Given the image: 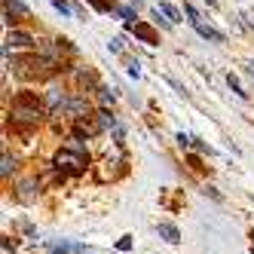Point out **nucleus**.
I'll list each match as a JSON object with an SVG mask.
<instances>
[{
    "mask_svg": "<svg viewBox=\"0 0 254 254\" xmlns=\"http://www.w3.org/2000/svg\"><path fill=\"white\" fill-rule=\"evenodd\" d=\"M46 111H49V107L37 95H34V92H19V95H15V101H12V107H9V120L19 123V126H25V129H34V126L46 117Z\"/></svg>",
    "mask_w": 254,
    "mask_h": 254,
    "instance_id": "nucleus-1",
    "label": "nucleus"
},
{
    "mask_svg": "<svg viewBox=\"0 0 254 254\" xmlns=\"http://www.w3.org/2000/svg\"><path fill=\"white\" fill-rule=\"evenodd\" d=\"M86 166H89L86 144H83V138H77V135H74V138H70L64 147L56 153V169H59V172L64 169V172H74V175H77V172H83Z\"/></svg>",
    "mask_w": 254,
    "mask_h": 254,
    "instance_id": "nucleus-2",
    "label": "nucleus"
},
{
    "mask_svg": "<svg viewBox=\"0 0 254 254\" xmlns=\"http://www.w3.org/2000/svg\"><path fill=\"white\" fill-rule=\"evenodd\" d=\"M89 114H92V104H89L83 95H70V98H67L64 117H70V120H86Z\"/></svg>",
    "mask_w": 254,
    "mask_h": 254,
    "instance_id": "nucleus-3",
    "label": "nucleus"
},
{
    "mask_svg": "<svg viewBox=\"0 0 254 254\" xmlns=\"http://www.w3.org/2000/svg\"><path fill=\"white\" fill-rule=\"evenodd\" d=\"M126 31H132L135 37H138L141 43H147V46H156V43H159V34H156L147 22H126Z\"/></svg>",
    "mask_w": 254,
    "mask_h": 254,
    "instance_id": "nucleus-4",
    "label": "nucleus"
},
{
    "mask_svg": "<svg viewBox=\"0 0 254 254\" xmlns=\"http://www.w3.org/2000/svg\"><path fill=\"white\" fill-rule=\"evenodd\" d=\"M31 9L22 3V0H3V22L6 25H15L19 19H28Z\"/></svg>",
    "mask_w": 254,
    "mask_h": 254,
    "instance_id": "nucleus-5",
    "label": "nucleus"
},
{
    "mask_svg": "<svg viewBox=\"0 0 254 254\" xmlns=\"http://www.w3.org/2000/svg\"><path fill=\"white\" fill-rule=\"evenodd\" d=\"M67 98L70 95H64V89H59V86H49L46 89V107H49V114H64V107H67Z\"/></svg>",
    "mask_w": 254,
    "mask_h": 254,
    "instance_id": "nucleus-6",
    "label": "nucleus"
},
{
    "mask_svg": "<svg viewBox=\"0 0 254 254\" xmlns=\"http://www.w3.org/2000/svg\"><path fill=\"white\" fill-rule=\"evenodd\" d=\"M77 126H74V135L77 138H95V135H101L104 132V126L98 123V120H92V117H86V120H74Z\"/></svg>",
    "mask_w": 254,
    "mask_h": 254,
    "instance_id": "nucleus-7",
    "label": "nucleus"
},
{
    "mask_svg": "<svg viewBox=\"0 0 254 254\" xmlns=\"http://www.w3.org/2000/svg\"><path fill=\"white\" fill-rule=\"evenodd\" d=\"M6 46H12V49H34V46H37V40H34L28 31L12 28V31L6 34Z\"/></svg>",
    "mask_w": 254,
    "mask_h": 254,
    "instance_id": "nucleus-8",
    "label": "nucleus"
},
{
    "mask_svg": "<svg viewBox=\"0 0 254 254\" xmlns=\"http://www.w3.org/2000/svg\"><path fill=\"white\" fill-rule=\"evenodd\" d=\"M40 193V181L37 178H28V181H19V199L22 202H34Z\"/></svg>",
    "mask_w": 254,
    "mask_h": 254,
    "instance_id": "nucleus-9",
    "label": "nucleus"
},
{
    "mask_svg": "<svg viewBox=\"0 0 254 254\" xmlns=\"http://www.w3.org/2000/svg\"><path fill=\"white\" fill-rule=\"evenodd\" d=\"M156 233H159V239H166L169 245H178L181 242V230L175 224H169V221H159L156 224Z\"/></svg>",
    "mask_w": 254,
    "mask_h": 254,
    "instance_id": "nucleus-10",
    "label": "nucleus"
},
{
    "mask_svg": "<svg viewBox=\"0 0 254 254\" xmlns=\"http://www.w3.org/2000/svg\"><path fill=\"white\" fill-rule=\"evenodd\" d=\"M196 34H199V37H205V40H211V43H227V37H224L221 31H214L211 25H202V22L196 25Z\"/></svg>",
    "mask_w": 254,
    "mask_h": 254,
    "instance_id": "nucleus-11",
    "label": "nucleus"
},
{
    "mask_svg": "<svg viewBox=\"0 0 254 254\" xmlns=\"http://www.w3.org/2000/svg\"><path fill=\"white\" fill-rule=\"evenodd\" d=\"M77 80H80V86H89V89H98L101 86L98 77L92 74V67H77Z\"/></svg>",
    "mask_w": 254,
    "mask_h": 254,
    "instance_id": "nucleus-12",
    "label": "nucleus"
},
{
    "mask_svg": "<svg viewBox=\"0 0 254 254\" xmlns=\"http://www.w3.org/2000/svg\"><path fill=\"white\" fill-rule=\"evenodd\" d=\"M95 120L104 126V129H117V126H120V123H117V117H114L111 111H107V107H101V111L95 114Z\"/></svg>",
    "mask_w": 254,
    "mask_h": 254,
    "instance_id": "nucleus-13",
    "label": "nucleus"
},
{
    "mask_svg": "<svg viewBox=\"0 0 254 254\" xmlns=\"http://www.w3.org/2000/svg\"><path fill=\"white\" fill-rule=\"evenodd\" d=\"M156 9H159L162 15H166L169 22H181V12H178V9H175L172 3H166V0H159V6H156Z\"/></svg>",
    "mask_w": 254,
    "mask_h": 254,
    "instance_id": "nucleus-14",
    "label": "nucleus"
},
{
    "mask_svg": "<svg viewBox=\"0 0 254 254\" xmlns=\"http://www.w3.org/2000/svg\"><path fill=\"white\" fill-rule=\"evenodd\" d=\"M15 166H19V162H15V156L3 153V162H0V175H3V178H9V175L15 172Z\"/></svg>",
    "mask_w": 254,
    "mask_h": 254,
    "instance_id": "nucleus-15",
    "label": "nucleus"
},
{
    "mask_svg": "<svg viewBox=\"0 0 254 254\" xmlns=\"http://www.w3.org/2000/svg\"><path fill=\"white\" fill-rule=\"evenodd\" d=\"M227 86H230V89H233V92L239 95V98H248V92L242 89V83H239V77H236V74H227Z\"/></svg>",
    "mask_w": 254,
    "mask_h": 254,
    "instance_id": "nucleus-16",
    "label": "nucleus"
},
{
    "mask_svg": "<svg viewBox=\"0 0 254 254\" xmlns=\"http://www.w3.org/2000/svg\"><path fill=\"white\" fill-rule=\"evenodd\" d=\"M95 92H98V98H101L104 104H114V101H117V89H107V86H98Z\"/></svg>",
    "mask_w": 254,
    "mask_h": 254,
    "instance_id": "nucleus-17",
    "label": "nucleus"
},
{
    "mask_svg": "<svg viewBox=\"0 0 254 254\" xmlns=\"http://www.w3.org/2000/svg\"><path fill=\"white\" fill-rule=\"evenodd\" d=\"M135 9H138V6H135ZM135 9H132V6H117L114 12H117V15H123L126 22H138V12H135Z\"/></svg>",
    "mask_w": 254,
    "mask_h": 254,
    "instance_id": "nucleus-18",
    "label": "nucleus"
},
{
    "mask_svg": "<svg viewBox=\"0 0 254 254\" xmlns=\"http://www.w3.org/2000/svg\"><path fill=\"white\" fill-rule=\"evenodd\" d=\"M184 12H187V19H190V25H193V28L202 22V15H199V9H196L193 3H184Z\"/></svg>",
    "mask_w": 254,
    "mask_h": 254,
    "instance_id": "nucleus-19",
    "label": "nucleus"
},
{
    "mask_svg": "<svg viewBox=\"0 0 254 254\" xmlns=\"http://www.w3.org/2000/svg\"><path fill=\"white\" fill-rule=\"evenodd\" d=\"M126 70H129V77H141V64H138V59H126Z\"/></svg>",
    "mask_w": 254,
    "mask_h": 254,
    "instance_id": "nucleus-20",
    "label": "nucleus"
},
{
    "mask_svg": "<svg viewBox=\"0 0 254 254\" xmlns=\"http://www.w3.org/2000/svg\"><path fill=\"white\" fill-rule=\"evenodd\" d=\"M86 3H92L95 9H101V12H107V9H117V3L114 0H86Z\"/></svg>",
    "mask_w": 254,
    "mask_h": 254,
    "instance_id": "nucleus-21",
    "label": "nucleus"
},
{
    "mask_svg": "<svg viewBox=\"0 0 254 254\" xmlns=\"http://www.w3.org/2000/svg\"><path fill=\"white\" fill-rule=\"evenodd\" d=\"M52 6H56V9L64 15V19H70V15H74V9L67 6V0H52Z\"/></svg>",
    "mask_w": 254,
    "mask_h": 254,
    "instance_id": "nucleus-22",
    "label": "nucleus"
},
{
    "mask_svg": "<svg viewBox=\"0 0 254 254\" xmlns=\"http://www.w3.org/2000/svg\"><path fill=\"white\" fill-rule=\"evenodd\" d=\"M178 147H181V150H187V147H193V138H190L187 132H178Z\"/></svg>",
    "mask_w": 254,
    "mask_h": 254,
    "instance_id": "nucleus-23",
    "label": "nucleus"
},
{
    "mask_svg": "<svg viewBox=\"0 0 254 254\" xmlns=\"http://www.w3.org/2000/svg\"><path fill=\"white\" fill-rule=\"evenodd\" d=\"M107 49H111L114 56H123V37H114L111 43H107Z\"/></svg>",
    "mask_w": 254,
    "mask_h": 254,
    "instance_id": "nucleus-24",
    "label": "nucleus"
},
{
    "mask_svg": "<svg viewBox=\"0 0 254 254\" xmlns=\"http://www.w3.org/2000/svg\"><path fill=\"white\" fill-rule=\"evenodd\" d=\"M117 251H132V236H120V242H117Z\"/></svg>",
    "mask_w": 254,
    "mask_h": 254,
    "instance_id": "nucleus-25",
    "label": "nucleus"
},
{
    "mask_svg": "<svg viewBox=\"0 0 254 254\" xmlns=\"http://www.w3.org/2000/svg\"><path fill=\"white\" fill-rule=\"evenodd\" d=\"M166 83H169V86L175 89V92H178V95H184V98H187V89H184V86H181V83H178L175 77H166Z\"/></svg>",
    "mask_w": 254,
    "mask_h": 254,
    "instance_id": "nucleus-26",
    "label": "nucleus"
},
{
    "mask_svg": "<svg viewBox=\"0 0 254 254\" xmlns=\"http://www.w3.org/2000/svg\"><path fill=\"white\" fill-rule=\"evenodd\" d=\"M187 162H190L196 172H205V166H202V159H199V156H193V153H190V156H187Z\"/></svg>",
    "mask_w": 254,
    "mask_h": 254,
    "instance_id": "nucleus-27",
    "label": "nucleus"
},
{
    "mask_svg": "<svg viewBox=\"0 0 254 254\" xmlns=\"http://www.w3.org/2000/svg\"><path fill=\"white\" fill-rule=\"evenodd\" d=\"M202 193H205V196H211V199H214V202H224V196H221V193H217V190H214L211 184H208V187H205Z\"/></svg>",
    "mask_w": 254,
    "mask_h": 254,
    "instance_id": "nucleus-28",
    "label": "nucleus"
},
{
    "mask_svg": "<svg viewBox=\"0 0 254 254\" xmlns=\"http://www.w3.org/2000/svg\"><path fill=\"white\" fill-rule=\"evenodd\" d=\"M193 147H196L199 153H211V147H208V144H202V141H199V138H193Z\"/></svg>",
    "mask_w": 254,
    "mask_h": 254,
    "instance_id": "nucleus-29",
    "label": "nucleus"
},
{
    "mask_svg": "<svg viewBox=\"0 0 254 254\" xmlns=\"http://www.w3.org/2000/svg\"><path fill=\"white\" fill-rule=\"evenodd\" d=\"M111 132H114V141L123 144V138H126V129H123V126H117V129H111Z\"/></svg>",
    "mask_w": 254,
    "mask_h": 254,
    "instance_id": "nucleus-30",
    "label": "nucleus"
},
{
    "mask_svg": "<svg viewBox=\"0 0 254 254\" xmlns=\"http://www.w3.org/2000/svg\"><path fill=\"white\" fill-rule=\"evenodd\" d=\"M15 242H19V239H3V251H9V248H15Z\"/></svg>",
    "mask_w": 254,
    "mask_h": 254,
    "instance_id": "nucleus-31",
    "label": "nucleus"
},
{
    "mask_svg": "<svg viewBox=\"0 0 254 254\" xmlns=\"http://www.w3.org/2000/svg\"><path fill=\"white\" fill-rule=\"evenodd\" d=\"M248 74H251V77H254V59H251V62H248Z\"/></svg>",
    "mask_w": 254,
    "mask_h": 254,
    "instance_id": "nucleus-32",
    "label": "nucleus"
},
{
    "mask_svg": "<svg viewBox=\"0 0 254 254\" xmlns=\"http://www.w3.org/2000/svg\"><path fill=\"white\" fill-rule=\"evenodd\" d=\"M205 3H211V6H214V0H205Z\"/></svg>",
    "mask_w": 254,
    "mask_h": 254,
    "instance_id": "nucleus-33",
    "label": "nucleus"
},
{
    "mask_svg": "<svg viewBox=\"0 0 254 254\" xmlns=\"http://www.w3.org/2000/svg\"><path fill=\"white\" fill-rule=\"evenodd\" d=\"M251 254H254V248H251Z\"/></svg>",
    "mask_w": 254,
    "mask_h": 254,
    "instance_id": "nucleus-34",
    "label": "nucleus"
}]
</instances>
